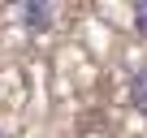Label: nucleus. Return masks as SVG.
I'll return each mask as SVG.
<instances>
[{"label":"nucleus","instance_id":"1","mask_svg":"<svg viewBox=\"0 0 147 138\" xmlns=\"http://www.w3.org/2000/svg\"><path fill=\"white\" fill-rule=\"evenodd\" d=\"M18 17H22V26L30 35H43L52 26V5H48V0H26V5L18 9Z\"/></svg>","mask_w":147,"mask_h":138},{"label":"nucleus","instance_id":"2","mask_svg":"<svg viewBox=\"0 0 147 138\" xmlns=\"http://www.w3.org/2000/svg\"><path fill=\"white\" fill-rule=\"evenodd\" d=\"M125 99H130V108H134V112H143V117H147V65L130 74V82H125Z\"/></svg>","mask_w":147,"mask_h":138},{"label":"nucleus","instance_id":"3","mask_svg":"<svg viewBox=\"0 0 147 138\" xmlns=\"http://www.w3.org/2000/svg\"><path fill=\"white\" fill-rule=\"evenodd\" d=\"M134 30L147 39V0H138V5H134Z\"/></svg>","mask_w":147,"mask_h":138},{"label":"nucleus","instance_id":"4","mask_svg":"<svg viewBox=\"0 0 147 138\" xmlns=\"http://www.w3.org/2000/svg\"><path fill=\"white\" fill-rule=\"evenodd\" d=\"M0 138H9V129H5V125H0Z\"/></svg>","mask_w":147,"mask_h":138}]
</instances>
